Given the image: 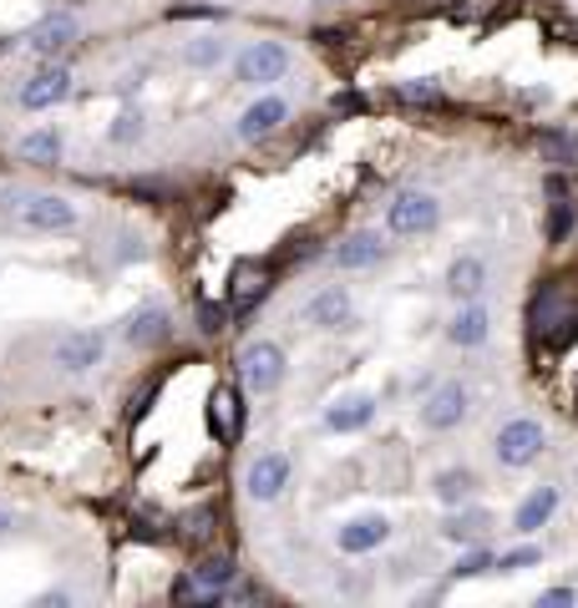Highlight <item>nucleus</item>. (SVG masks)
I'll use <instances>...</instances> for the list:
<instances>
[{"mask_svg": "<svg viewBox=\"0 0 578 608\" xmlns=\"http://www.w3.org/2000/svg\"><path fill=\"white\" fill-rule=\"evenodd\" d=\"M0 198H5L0 208H11L15 223L30 228V234H72L76 223H82V208L66 194H11L5 188Z\"/></svg>", "mask_w": 578, "mask_h": 608, "instance_id": "f257e3e1", "label": "nucleus"}, {"mask_svg": "<svg viewBox=\"0 0 578 608\" xmlns=\"http://www.w3.org/2000/svg\"><path fill=\"white\" fill-rule=\"evenodd\" d=\"M543 446H549L543 421H533V415H513V421H503L497 436H492V457L503 461L507 472H518V467H533V461L543 457Z\"/></svg>", "mask_w": 578, "mask_h": 608, "instance_id": "f03ea898", "label": "nucleus"}, {"mask_svg": "<svg viewBox=\"0 0 578 608\" xmlns=\"http://www.w3.org/2000/svg\"><path fill=\"white\" fill-rule=\"evenodd\" d=\"M295 66V51L284 41H249L244 51L234 57V82H244V87H274V82H284V72Z\"/></svg>", "mask_w": 578, "mask_h": 608, "instance_id": "7ed1b4c3", "label": "nucleus"}, {"mask_svg": "<svg viewBox=\"0 0 578 608\" xmlns=\"http://www.w3.org/2000/svg\"><path fill=\"white\" fill-rule=\"evenodd\" d=\"M72 87H76V76L66 61H41V66L21 82L15 107H21V112H51V107H61L72 97Z\"/></svg>", "mask_w": 578, "mask_h": 608, "instance_id": "20e7f679", "label": "nucleus"}, {"mask_svg": "<svg viewBox=\"0 0 578 608\" xmlns=\"http://www.w3.org/2000/svg\"><path fill=\"white\" fill-rule=\"evenodd\" d=\"M442 223V203L421 188H401L391 203H385V234L391 238H416V234H431Z\"/></svg>", "mask_w": 578, "mask_h": 608, "instance_id": "39448f33", "label": "nucleus"}, {"mask_svg": "<svg viewBox=\"0 0 578 608\" xmlns=\"http://www.w3.org/2000/svg\"><path fill=\"white\" fill-rule=\"evenodd\" d=\"M284 375H290V360L274 340H249L238 350V381L254 390V396H274L284 386Z\"/></svg>", "mask_w": 578, "mask_h": 608, "instance_id": "423d86ee", "label": "nucleus"}, {"mask_svg": "<svg viewBox=\"0 0 578 608\" xmlns=\"http://www.w3.org/2000/svg\"><path fill=\"white\" fill-rule=\"evenodd\" d=\"M51 365L61 375H91L97 365H107V335L102 330H66L51 340Z\"/></svg>", "mask_w": 578, "mask_h": 608, "instance_id": "0eeeda50", "label": "nucleus"}, {"mask_svg": "<svg viewBox=\"0 0 578 608\" xmlns=\"http://www.w3.org/2000/svg\"><path fill=\"white\" fill-rule=\"evenodd\" d=\"M290 482H295L290 451H259V457L249 461V472H244V492H249V502H259V507L280 502L284 492H290Z\"/></svg>", "mask_w": 578, "mask_h": 608, "instance_id": "6e6552de", "label": "nucleus"}, {"mask_svg": "<svg viewBox=\"0 0 578 608\" xmlns=\"http://www.w3.org/2000/svg\"><path fill=\"white\" fill-rule=\"evenodd\" d=\"M76 41H82V21H76L72 11H46L41 21L26 30V51L36 61H61Z\"/></svg>", "mask_w": 578, "mask_h": 608, "instance_id": "1a4fd4ad", "label": "nucleus"}, {"mask_svg": "<svg viewBox=\"0 0 578 608\" xmlns=\"http://www.w3.org/2000/svg\"><path fill=\"white\" fill-rule=\"evenodd\" d=\"M467 411H472V396H467V386L462 381H442V386H431V396L421 406H416V421H421V431H457L462 421H467Z\"/></svg>", "mask_w": 578, "mask_h": 608, "instance_id": "9d476101", "label": "nucleus"}, {"mask_svg": "<svg viewBox=\"0 0 578 608\" xmlns=\"http://www.w3.org/2000/svg\"><path fill=\"white\" fill-rule=\"evenodd\" d=\"M290 122V102H284L280 91H259L244 112H238L234 122V137L238 142H265V137H274Z\"/></svg>", "mask_w": 578, "mask_h": 608, "instance_id": "9b49d317", "label": "nucleus"}, {"mask_svg": "<svg viewBox=\"0 0 578 608\" xmlns=\"http://www.w3.org/2000/svg\"><path fill=\"white\" fill-rule=\"evenodd\" d=\"M385 543H391V522H385L381 512H360V518L335 528V548L351 553V558H366V553L385 548Z\"/></svg>", "mask_w": 578, "mask_h": 608, "instance_id": "f8f14e48", "label": "nucleus"}, {"mask_svg": "<svg viewBox=\"0 0 578 608\" xmlns=\"http://www.w3.org/2000/svg\"><path fill=\"white\" fill-rule=\"evenodd\" d=\"M351 310H356L351 289H345V284H325V289H315V295L305 299V325L341 330V325H351Z\"/></svg>", "mask_w": 578, "mask_h": 608, "instance_id": "ddd939ff", "label": "nucleus"}, {"mask_svg": "<svg viewBox=\"0 0 578 608\" xmlns=\"http://www.w3.org/2000/svg\"><path fill=\"white\" fill-rule=\"evenodd\" d=\"M488 335H492V310L482 299H462L457 314L446 320V340L457 350H477V345H488Z\"/></svg>", "mask_w": 578, "mask_h": 608, "instance_id": "4468645a", "label": "nucleus"}, {"mask_svg": "<svg viewBox=\"0 0 578 608\" xmlns=\"http://www.w3.org/2000/svg\"><path fill=\"white\" fill-rule=\"evenodd\" d=\"M558 502H564V492L553 487V482L533 487V492H528V497L518 502V512H513V533H518V537L543 533V528L553 522V512H558Z\"/></svg>", "mask_w": 578, "mask_h": 608, "instance_id": "2eb2a0df", "label": "nucleus"}, {"mask_svg": "<svg viewBox=\"0 0 578 608\" xmlns=\"http://www.w3.org/2000/svg\"><path fill=\"white\" fill-rule=\"evenodd\" d=\"M173 335V314L168 305H143V310L127 314V325H122V340L133 345V350H152V345H163Z\"/></svg>", "mask_w": 578, "mask_h": 608, "instance_id": "dca6fc26", "label": "nucleus"}, {"mask_svg": "<svg viewBox=\"0 0 578 608\" xmlns=\"http://www.w3.org/2000/svg\"><path fill=\"white\" fill-rule=\"evenodd\" d=\"M442 289L452 299H482V289H488V259L482 253H457L452 264H446V280H442Z\"/></svg>", "mask_w": 578, "mask_h": 608, "instance_id": "f3484780", "label": "nucleus"}, {"mask_svg": "<svg viewBox=\"0 0 578 608\" xmlns=\"http://www.w3.org/2000/svg\"><path fill=\"white\" fill-rule=\"evenodd\" d=\"M436 533L446 537V543H462V548H477V543H488L492 533V512L488 507H452L442 518V528Z\"/></svg>", "mask_w": 578, "mask_h": 608, "instance_id": "a211bd4d", "label": "nucleus"}, {"mask_svg": "<svg viewBox=\"0 0 578 608\" xmlns=\"http://www.w3.org/2000/svg\"><path fill=\"white\" fill-rule=\"evenodd\" d=\"M376 396H345V401L325 406V431H335V436H356V431H366L376 421Z\"/></svg>", "mask_w": 578, "mask_h": 608, "instance_id": "6ab92c4d", "label": "nucleus"}, {"mask_svg": "<svg viewBox=\"0 0 578 608\" xmlns=\"http://www.w3.org/2000/svg\"><path fill=\"white\" fill-rule=\"evenodd\" d=\"M341 274H360V269H376L385 259V238L381 234H351L341 249L330 253Z\"/></svg>", "mask_w": 578, "mask_h": 608, "instance_id": "aec40b11", "label": "nucleus"}, {"mask_svg": "<svg viewBox=\"0 0 578 608\" xmlns=\"http://www.w3.org/2000/svg\"><path fill=\"white\" fill-rule=\"evenodd\" d=\"M193 583L204 588V604H223V594L238 583V563L229 553H213V558H204V563L193 568Z\"/></svg>", "mask_w": 578, "mask_h": 608, "instance_id": "412c9836", "label": "nucleus"}, {"mask_svg": "<svg viewBox=\"0 0 578 608\" xmlns=\"http://www.w3.org/2000/svg\"><path fill=\"white\" fill-rule=\"evenodd\" d=\"M61 148H66L61 127H30V133L15 137V158L21 163H61Z\"/></svg>", "mask_w": 578, "mask_h": 608, "instance_id": "4be33fe9", "label": "nucleus"}, {"mask_svg": "<svg viewBox=\"0 0 578 608\" xmlns=\"http://www.w3.org/2000/svg\"><path fill=\"white\" fill-rule=\"evenodd\" d=\"M477 472L472 467H446V472H436L431 476V492H436V502L442 507H462V502H472L477 497Z\"/></svg>", "mask_w": 578, "mask_h": 608, "instance_id": "5701e85b", "label": "nucleus"}, {"mask_svg": "<svg viewBox=\"0 0 578 608\" xmlns=\"http://www.w3.org/2000/svg\"><path fill=\"white\" fill-rule=\"evenodd\" d=\"M183 66L188 72H213V66H223L229 61V41H223L219 30H204V36H193V41H183Z\"/></svg>", "mask_w": 578, "mask_h": 608, "instance_id": "b1692460", "label": "nucleus"}, {"mask_svg": "<svg viewBox=\"0 0 578 608\" xmlns=\"http://www.w3.org/2000/svg\"><path fill=\"white\" fill-rule=\"evenodd\" d=\"M492 568H497V558H492V553L482 548V543H477V548H467V553H462V558H457L452 568H446V573H452V579L462 583V579H488Z\"/></svg>", "mask_w": 578, "mask_h": 608, "instance_id": "393cba45", "label": "nucleus"}, {"mask_svg": "<svg viewBox=\"0 0 578 608\" xmlns=\"http://www.w3.org/2000/svg\"><path fill=\"white\" fill-rule=\"evenodd\" d=\"M137 137H143V112L122 107L118 117H112V127H107V142H118V148H133Z\"/></svg>", "mask_w": 578, "mask_h": 608, "instance_id": "a878e982", "label": "nucleus"}, {"mask_svg": "<svg viewBox=\"0 0 578 608\" xmlns=\"http://www.w3.org/2000/svg\"><path fill=\"white\" fill-rule=\"evenodd\" d=\"M208 421H213V431H219L223 442H234V396L229 390H213V411H208Z\"/></svg>", "mask_w": 578, "mask_h": 608, "instance_id": "bb28decb", "label": "nucleus"}, {"mask_svg": "<svg viewBox=\"0 0 578 608\" xmlns=\"http://www.w3.org/2000/svg\"><path fill=\"white\" fill-rule=\"evenodd\" d=\"M543 563V548H533V543H522V548H507L503 558H497V568L503 573H528V568Z\"/></svg>", "mask_w": 578, "mask_h": 608, "instance_id": "cd10ccee", "label": "nucleus"}, {"mask_svg": "<svg viewBox=\"0 0 578 608\" xmlns=\"http://www.w3.org/2000/svg\"><path fill=\"white\" fill-rule=\"evenodd\" d=\"M198 330H204V335H219L223 330V305H198Z\"/></svg>", "mask_w": 578, "mask_h": 608, "instance_id": "c85d7f7f", "label": "nucleus"}, {"mask_svg": "<svg viewBox=\"0 0 578 608\" xmlns=\"http://www.w3.org/2000/svg\"><path fill=\"white\" fill-rule=\"evenodd\" d=\"M401 97H406V102H436V87H431V82H406Z\"/></svg>", "mask_w": 578, "mask_h": 608, "instance_id": "c756f323", "label": "nucleus"}, {"mask_svg": "<svg viewBox=\"0 0 578 608\" xmlns=\"http://www.w3.org/2000/svg\"><path fill=\"white\" fill-rule=\"evenodd\" d=\"M568 604H578L574 588H549V594L538 598V608H568Z\"/></svg>", "mask_w": 578, "mask_h": 608, "instance_id": "7c9ffc66", "label": "nucleus"}, {"mask_svg": "<svg viewBox=\"0 0 578 608\" xmlns=\"http://www.w3.org/2000/svg\"><path fill=\"white\" fill-rule=\"evenodd\" d=\"M30 604H36V608H51V604H72V594H66V588H51V594H36V598H30Z\"/></svg>", "mask_w": 578, "mask_h": 608, "instance_id": "2f4dec72", "label": "nucleus"}, {"mask_svg": "<svg viewBox=\"0 0 578 608\" xmlns=\"http://www.w3.org/2000/svg\"><path fill=\"white\" fill-rule=\"evenodd\" d=\"M11 528H15V512H11V507H0V537L11 533Z\"/></svg>", "mask_w": 578, "mask_h": 608, "instance_id": "473e14b6", "label": "nucleus"}]
</instances>
